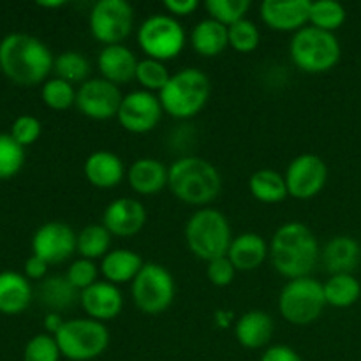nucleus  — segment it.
<instances>
[{
	"label": "nucleus",
	"instance_id": "1",
	"mask_svg": "<svg viewBox=\"0 0 361 361\" xmlns=\"http://www.w3.org/2000/svg\"><path fill=\"white\" fill-rule=\"evenodd\" d=\"M51 51L41 39L28 34H9L0 41V71L21 87L42 83L53 71Z\"/></svg>",
	"mask_w": 361,
	"mask_h": 361
},
{
	"label": "nucleus",
	"instance_id": "2",
	"mask_svg": "<svg viewBox=\"0 0 361 361\" xmlns=\"http://www.w3.org/2000/svg\"><path fill=\"white\" fill-rule=\"evenodd\" d=\"M270 257L275 270L289 281L310 277L319 259V242L303 222H286L271 238Z\"/></svg>",
	"mask_w": 361,
	"mask_h": 361
},
{
	"label": "nucleus",
	"instance_id": "3",
	"mask_svg": "<svg viewBox=\"0 0 361 361\" xmlns=\"http://www.w3.org/2000/svg\"><path fill=\"white\" fill-rule=\"evenodd\" d=\"M168 187L176 200L192 207H204L222 190L221 173L201 157H180L169 166Z\"/></svg>",
	"mask_w": 361,
	"mask_h": 361
},
{
	"label": "nucleus",
	"instance_id": "4",
	"mask_svg": "<svg viewBox=\"0 0 361 361\" xmlns=\"http://www.w3.org/2000/svg\"><path fill=\"white\" fill-rule=\"evenodd\" d=\"M212 85L207 74L194 67L171 74L168 85L159 92L162 109L173 118H192L207 106Z\"/></svg>",
	"mask_w": 361,
	"mask_h": 361
},
{
	"label": "nucleus",
	"instance_id": "5",
	"mask_svg": "<svg viewBox=\"0 0 361 361\" xmlns=\"http://www.w3.org/2000/svg\"><path fill=\"white\" fill-rule=\"evenodd\" d=\"M185 240L194 256L210 263L217 257L228 256L233 242L231 226L222 212L201 208L187 222Z\"/></svg>",
	"mask_w": 361,
	"mask_h": 361
},
{
	"label": "nucleus",
	"instance_id": "6",
	"mask_svg": "<svg viewBox=\"0 0 361 361\" xmlns=\"http://www.w3.org/2000/svg\"><path fill=\"white\" fill-rule=\"evenodd\" d=\"M341 42L331 32L305 27L295 32L289 44L293 63L303 73L321 74L334 69L341 60Z\"/></svg>",
	"mask_w": 361,
	"mask_h": 361
},
{
	"label": "nucleus",
	"instance_id": "7",
	"mask_svg": "<svg viewBox=\"0 0 361 361\" xmlns=\"http://www.w3.org/2000/svg\"><path fill=\"white\" fill-rule=\"evenodd\" d=\"M60 355L71 361L99 358L109 345V330L104 323L90 317H76L63 323L55 335Z\"/></svg>",
	"mask_w": 361,
	"mask_h": 361
},
{
	"label": "nucleus",
	"instance_id": "8",
	"mask_svg": "<svg viewBox=\"0 0 361 361\" xmlns=\"http://www.w3.org/2000/svg\"><path fill=\"white\" fill-rule=\"evenodd\" d=\"M324 307L326 298L323 284L312 277L293 279L279 295V310L282 317L296 326H307L319 319Z\"/></svg>",
	"mask_w": 361,
	"mask_h": 361
},
{
	"label": "nucleus",
	"instance_id": "9",
	"mask_svg": "<svg viewBox=\"0 0 361 361\" xmlns=\"http://www.w3.org/2000/svg\"><path fill=\"white\" fill-rule=\"evenodd\" d=\"M134 305L148 316H159L171 307L175 300V279L171 271L159 263H145L133 281Z\"/></svg>",
	"mask_w": 361,
	"mask_h": 361
},
{
	"label": "nucleus",
	"instance_id": "10",
	"mask_svg": "<svg viewBox=\"0 0 361 361\" xmlns=\"http://www.w3.org/2000/svg\"><path fill=\"white\" fill-rule=\"evenodd\" d=\"M137 42L148 59L173 60L185 48V32L178 20L169 14H154L141 23Z\"/></svg>",
	"mask_w": 361,
	"mask_h": 361
},
{
	"label": "nucleus",
	"instance_id": "11",
	"mask_svg": "<svg viewBox=\"0 0 361 361\" xmlns=\"http://www.w3.org/2000/svg\"><path fill=\"white\" fill-rule=\"evenodd\" d=\"M88 27L95 41L104 46L122 44L134 27L133 6L126 0H99L90 11Z\"/></svg>",
	"mask_w": 361,
	"mask_h": 361
},
{
	"label": "nucleus",
	"instance_id": "12",
	"mask_svg": "<svg viewBox=\"0 0 361 361\" xmlns=\"http://www.w3.org/2000/svg\"><path fill=\"white\" fill-rule=\"evenodd\" d=\"M284 178L289 196L302 201L312 200L326 185L328 166L319 155L302 154L293 159Z\"/></svg>",
	"mask_w": 361,
	"mask_h": 361
},
{
	"label": "nucleus",
	"instance_id": "13",
	"mask_svg": "<svg viewBox=\"0 0 361 361\" xmlns=\"http://www.w3.org/2000/svg\"><path fill=\"white\" fill-rule=\"evenodd\" d=\"M161 99L147 90H134L123 95L118 109L120 126L133 134H147L157 127L162 116Z\"/></svg>",
	"mask_w": 361,
	"mask_h": 361
},
{
	"label": "nucleus",
	"instance_id": "14",
	"mask_svg": "<svg viewBox=\"0 0 361 361\" xmlns=\"http://www.w3.org/2000/svg\"><path fill=\"white\" fill-rule=\"evenodd\" d=\"M122 92L104 78L87 80L76 90V108L92 120H109L118 115Z\"/></svg>",
	"mask_w": 361,
	"mask_h": 361
},
{
	"label": "nucleus",
	"instance_id": "15",
	"mask_svg": "<svg viewBox=\"0 0 361 361\" xmlns=\"http://www.w3.org/2000/svg\"><path fill=\"white\" fill-rule=\"evenodd\" d=\"M78 245V235L69 224L51 221L42 224L32 238L34 256L44 259L48 264H59L69 259Z\"/></svg>",
	"mask_w": 361,
	"mask_h": 361
},
{
	"label": "nucleus",
	"instance_id": "16",
	"mask_svg": "<svg viewBox=\"0 0 361 361\" xmlns=\"http://www.w3.org/2000/svg\"><path fill=\"white\" fill-rule=\"evenodd\" d=\"M310 0H264L259 7L261 20L277 32H298L307 27Z\"/></svg>",
	"mask_w": 361,
	"mask_h": 361
},
{
	"label": "nucleus",
	"instance_id": "17",
	"mask_svg": "<svg viewBox=\"0 0 361 361\" xmlns=\"http://www.w3.org/2000/svg\"><path fill=\"white\" fill-rule=\"evenodd\" d=\"M147 222L143 203L134 197H120L106 207L102 226L115 236H134Z\"/></svg>",
	"mask_w": 361,
	"mask_h": 361
},
{
	"label": "nucleus",
	"instance_id": "18",
	"mask_svg": "<svg viewBox=\"0 0 361 361\" xmlns=\"http://www.w3.org/2000/svg\"><path fill=\"white\" fill-rule=\"evenodd\" d=\"M80 303L90 319L106 323L120 316L123 309V296L118 286L99 281L81 293Z\"/></svg>",
	"mask_w": 361,
	"mask_h": 361
},
{
	"label": "nucleus",
	"instance_id": "19",
	"mask_svg": "<svg viewBox=\"0 0 361 361\" xmlns=\"http://www.w3.org/2000/svg\"><path fill=\"white\" fill-rule=\"evenodd\" d=\"M137 62L136 55L123 44L104 46L97 56L101 76L116 87L136 78Z\"/></svg>",
	"mask_w": 361,
	"mask_h": 361
},
{
	"label": "nucleus",
	"instance_id": "20",
	"mask_svg": "<svg viewBox=\"0 0 361 361\" xmlns=\"http://www.w3.org/2000/svg\"><path fill=\"white\" fill-rule=\"evenodd\" d=\"M83 171L88 182L97 189H113L126 175L122 159L109 150H97L88 155Z\"/></svg>",
	"mask_w": 361,
	"mask_h": 361
},
{
	"label": "nucleus",
	"instance_id": "21",
	"mask_svg": "<svg viewBox=\"0 0 361 361\" xmlns=\"http://www.w3.org/2000/svg\"><path fill=\"white\" fill-rule=\"evenodd\" d=\"M168 171L169 168H166L157 159L143 157L130 164L127 180L134 192L141 196H150V194L161 192L168 185Z\"/></svg>",
	"mask_w": 361,
	"mask_h": 361
},
{
	"label": "nucleus",
	"instance_id": "22",
	"mask_svg": "<svg viewBox=\"0 0 361 361\" xmlns=\"http://www.w3.org/2000/svg\"><path fill=\"white\" fill-rule=\"evenodd\" d=\"M268 252L270 249L263 236L257 233H242L233 238L228 257L236 271H252L264 263Z\"/></svg>",
	"mask_w": 361,
	"mask_h": 361
},
{
	"label": "nucleus",
	"instance_id": "23",
	"mask_svg": "<svg viewBox=\"0 0 361 361\" xmlns=\"http://www.w3.org/2000/svg\"><path fill=\"white\" fill-rule=\"evenodd\" d=\"M274 319L263 310H249L235 323V337L245 349H261L271 341Z\"/></svg>",
	"mask_w": 361,
	"mask_h": 361
},
{
	"label": "nucleus",
	"instance_id": "24",
	"mask_svg": "<svg viewBox=\"0 0 361 361\" xmlns=\"http://www.w3.org/2000/svg\"><path fill=\"white\" fill-rule=\"evenodd\" d=\"M361 257L358 240L353 236H334L323 249V263L331 275L353 274Z\"/></svg>",
	"mask_w": 361,
	"mask_h": 361
},
{
	"label": "nucleus",
	"instance_id": "25",
	"mask_svg": "<svg viewBox=\"0 0 361 361\" xmlns=\"http://www.w3.org/2000/svg\"><path fill=\"white\" fill-rule=\"evenodd\" d=\"M32 302V288L27 277L16 271L0 274V312L16 316L27 310Z\"/></svg>",
	"mask_w": 361,
	"mask_h": 361
},
{
	"label": "nucleus",
	"instance_id": "26",
	"mask_svg": "<svg viewBox=\"0 0 361 361\" xmlns=\"http://www.w3.org/2000/svg\"><path fill=\"white\" fill-rule=\"evenodd\" d=\"M143 259L137 252L130 249L109 250L101 259V274L106 282L120 286L126 282H133L140 270L143 268Z\"/></svg>",
	"mask_w": 361,
	"mask_h": 361
},
{
	"label": "nucleus",
	"instance_id": "27",
	"mask_svg": "<svg viewBox=\"0 0 361 361\" xmlns=\"http://www.w3.org/2000/svg\"><path fill=\"white\" fill-rule=\"evenodd\" d=\"M81 293L74 288L66 275H53L42 281L39 288V300L49 312H62L76 305Z\"/></svg>",
	"mask_w": 361,
	"mask_h": 361
},
{
	"label": "nucleus",
	"instance_id": "28",
	"mask_svg": "<svg viewBox=\"0 0 361 361\" xmlns=\"http://www.w3.org/2000/svg\"><path fill=\"white\" fill-rule=\"evenodd\" d=\"M190 44L201 56H217L229 46L228 27L207 18L201 20L190 34Z\"/></svg>",
	"mask_w": 361,
	"mask_h": 361
},
{
	"label": "nucleus",
	"instance_id": "29",
	"mask_svg": "<svg viewBox=\"0 0 361 361\" xmlns=\"http://www.w3.org/2000/svg\"><path fill=\"white\" fill-rule=\"evenodd\" d=\"M249 189L257 201L267 204L282 203L289 196L286 178L275 169H257L249 180Z\"/></svg>",
	"mask_w": 361,
	"mask_h": 361
},
{
	"label": "nucleus",
	"instance_id": "30",
	"mask_svg": "<svg viewBox=\"0 0 361 361\" xmlns=\"http://www.w3.org/2000/svg\"><path fill=\"white\" fill-rule=\"evenodd\" d=\"M323 289L326 305L337 307V309L353 307L361 296V284L353 274L331 275L323 284Z\"/></svg>",
	"mask_w": 361,
	"mask_h": 361
},
{
	"label": "nucleus",
	"instance_id": "31",
	"mask_svg": "<svg viewBox=\"0 0 361 361\" xmlns=\"http://www.w3.org/2000/svg\"><path fill=\"white\" fill-rule=\"evenodd\" d=\"M111 233L102 224H88L78 235L76 250L83 259H102L111 247Z\"/></svg>",
	"mask_w": 361,
	"mask_h": 361
},
{
	"label": "nucleus",
	"instance_id": "32",
	"mask_svg": "<svg viewBox=\"0 0 361 361\" xmlns=\"http://www.w3.org/2000/svg\"><path fill=\"white\" fill-rule=\"evenodd\" d=\"M345 16H348V13H345L344 6L341 2H335V0H316V2H310V27H316L319 30L334 34L337 28L344 25Z\"/></svg>",
	"mask_w": 361,
	"mask_h": 361
},
{
	"label": "nucleus",
	"instance_id": "33",
	"mask_svg": "<svg viewBox=\"0 0 361 361\" xmlns=\"http://www.w3.org/2000/svg\"><path fill=\"white\" fill-rule=\"evenodd\" d=\"M53 71H55L56 78L67 81V83L83 85L90 74V62L80 51H63L55 59Z\"/></svg>",
	"mask_w": 361,
	"mask_h": 361
},
{
	"label": "nucleus",
	"instance_id": "34",
	"mask_svg": "<svg viewBox=\"0 0 361 361\" xmlns=\"http://www.w3.org/2000/svg\"><path fill=\"white\" fill-rule=\"evenodd\" d=\"M169 78H171V73H169L166 63L161 62V60L143 59L137 62L136 80L140 81L143 90L152 92V94L161 92L168 85Z\"/></svg>",
	"mask_w": 361,
	"mask_h": 361
},
{
	"label": "nucleus",
	"instance_id": "35",
	"mask_svg": "<svg viewBox=\"0 0 361 361\" xmlns=\"http://www.w3.org/2000/svg\"><path fill=\"white\" fill-rule=\"evenodd\" d=\"M41 95L44 104L55 111H63V109H69L71 106L76 104V90H74L73 85L56 76L44 81Z\"/></svg>",
	"mask_w": 361,
	"mask_h": 361
},
{
	"label": "nucleus",
	"instance_id": "36",
	"mask_svg": "<svg viewBox=\"0 0 361 361\" xmlns=\"http://www.w3.org/2000/svg\"><path fill=\"white\" fill-rule=\"evenodd\" d=\"M207 11L210 13L212 20L231 27L236 21L245 20L247 11L250 9L249 0H207L204 4Z\"/></svg>",
	"mask_w": 361,
	"mask_h": 361
},
{
	"label": "nucleus",
	"instance_id": "37",
	"mask_svg": "<svg viewBox=\"0 0 361 361\" xmlns=\"http://www.w3.org/2000/svg\"><path fill=\"white\" fill-rule=\"evenodd\" d=\"M25 148L11 134H0V178H11L23 168Z\"/></svg>",
	"mask_w": 361,
	"mask_h": 361
},
{
	"label": "nucleus",
	"instance_id": "38",
	"mask_svg": "<svg viewBox=\"0 0 361 361\" xmlns=\"http://www.w3.org/2000/svg\"><path fill=\"white\" fill-rule=\"evenodd\" d=\"M228 41L235 51L250 53L259 46V28L252 21L247 20V18L245 20H240L235 25H231V27H228Z\"/></svg>",
	"mask_w": 361,
	"mask_h": 361
},
{
	"label": "nucleus",
	"instance_id": "39",
	"mask_svg": "<svg viewBox=\"0 0 361 361\" xmlns=\"http://www.w3.org/2000/svg\"><path fill=\"white\" fill-rule=\"evenodd\" d=\"M60 349L55 337L39 334L27 342L23 351V361H60Z\"/></svg>",
	"mask_w": 361,
	"mask_h": 361
},
{
	"label": "nucleus",
	"instance_id": "40",
	"mask_svg": "<svg viewBox=\"0 0 361 361\" xmlns=\"http://www.w3.org/2000/svg\"><path fill=\"white\" fill-rule=\"evenodd\" d=\"M66 277L69 279V282L78 289V291L83 293L85 289H88L90 286H94L95 282H99V268L97 264H95V261L80 257V259H76L74 263H71Z\"/></svg>",
	"mask_w": 361,
	"mask_h": 361
},
{
	"label": "nucleus",
	"instance_id": "41",
	"mask_svg": "<svg viewBox=\"0 0 361 361\" xmlns=\"http://www.w3.org/2000/svg\"><path fill=\"white\" fill-rule=\"evenodd\" d=\"M42 126L35 116L32 115H21L18 116L13 122L11 127V136L21 145V147H28V145H34L35 141L41 136Z\"/></svg>",
	"mask_w": 361,
	"mask_h": 361
},
{
	"label": "nucleus",
	"instance_id": "42",
	"mask_svg": "<svg viewBox=\"0 0 361 361\" xmlns=\"http://www.w3.org/2000/svg\"><path fill=\"white\" fill-rule=\"evenodd\" d=\"M236 268L233 267V263L229 261L228 256L217 257V259L210 261L207 268V277L210 279V282L217 288H228L233 281H235Z\"/></svg>",
	"mask_w": 361,
	"mask_h": 361
},
{
	"label": "nucleus",
	"instance_id": "43",
	"mask_svg": "<svg viewBox=\"0 0 361 361\" xmlns=\"http://www.w3.org/2000/svg\"><path fill=\"white\" fill-rule=\"evenodd\" d=\"M259 361H303L302 356L289 345H271L263 353Z\"/></svg>",
	"mask_w": 361,
	"mask_h": 361
},
{
	"label": "nucleus",
	"instance_id": "44",
	"mask_svg": "<svg viewBox=\"0 0 361 361\" xmlns=\"http://www.w3.org/2000/svg\"><path fill=\"white\" fill-rule=\"evenodd\" d=\"M162 6L173 18L189 16L197 9V0H164Z\"/></svg>",
	"mask_w": 361,
	"mask_h": 361
},
{
	"label": "nucleus",
	"instance_id": "45",
	"mask_svg": "<svg viewBox=\"0 0 361 361\" xmlns=\"http://www.w3.org/2000/svg\"><path fill=\"white\" fill-rule=\"evenodd\" d=\"M48 267L49 264L46 263L44 259H41V257L32 254V256L25 261V275H27L28 279H32V281H41V279H44L46 274H48Z\"/></svg>",
	"mask_w": 361,
	"mask_h": 361
},
{
	"label": "nucleus",
	"instance_id": "46",
	"mask_svg": "<svg viewBox=\"0 0 361 361\" xmlns=\"http://www.w3.org/2000/svg\"><path fill=\"white\" fill-rule=\"evenodd\" d=\"M63 323H66V321L62 319L60 312H48L44 316V328L53 335V337L59 334L60 328L63 326Z\"/></svg>",
	"mask_w": 361,
	"mask_h": 361
},
{
	"label": "nucleus",
	"instance_id": "47",
	"mask_svg": "<svg viewBox=\"0 0 361 361\" xmlns=\"http://www.w3.org/2000/svg\"><path fill=\"white\" fill-rule=\"evenodd\" d=\"M39 6L41 7H49V9H56V7H62V6H66V2H63V0H55V2H39Z\"/></svg>",
	"mask_w": 361,
	"mask_h": 361
}]
</instances>
